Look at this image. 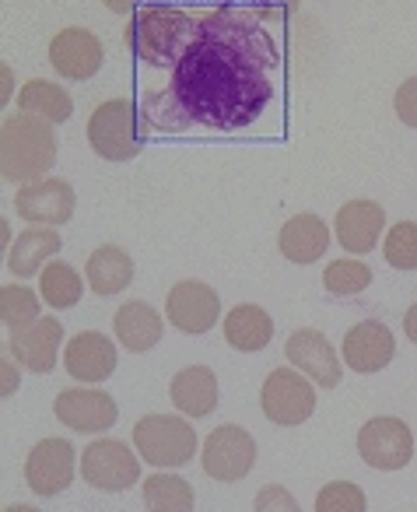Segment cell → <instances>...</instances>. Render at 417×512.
Wrapping results in <instances>:
<instances>
[{
    "label": "cell",
    "instance_id": "74e56055",
    "mask_svg": "<svg viewBox=\"0 0 417 512\" xmlns=\"http://www.w3.org/2000/svg\"><path fill=\"white\" fill-rule=\"evenodd\" d=\"M102 4H106L113 15H130V18H134L144 4H151V0H102Z\"/></svg>",
    "mask_w": 417,
    "mask_h": 512
},
{
    "label": "cell",
    "instance_id": "e0dca14e",
    "mask_svg": "<svg viewBox=\"0 0 417 512\" xmlns=\"http://www.w3.org/2000/svg\"><path fill=\"white\" fill-rule=\"evenodd\" d=\"M340 358H344L347 369L358 372V376H375V372H382L396 358L393 330H389L386 323H379V320L354 323V327L344 334Z\"/></svg>",
    "mask_w": 417,
    "mask_h": 512
},
{
    "label": "cell",
    "instance_id": "d4e9b609",
    "mask_svg": "<svg viewBox=\"0 0 417 512\" xmlns=\"http://www.w3.org/2000/svg\"><path fill=\"white\" fill-rule=\"evenodd\" d=\"M85 281L102 299H113V295L127 292L130 281H134V256L123 246H116V242L92 249V256H88L85 264Z\"/></svg>",
    "mask_w": 417,
    "mask_h": 512
},
{
    "label": "cell",
    "instance_id": "60d3db41",
    "mask_svg": "<svg viewBox=\"0 0 417 512\" xmlns=\"http://www.w3.org/2000/svg\"><path fill=\"white\" fill-rule=\"evenodd\" d=\"M4 512H43V509H36V505H25V502H15V505H8Z\"/></svg>",
    "mask_w": 417,
    "mask_h": 512
},
{
    "label": "cell",
    "instance_id": "9a60e30c",
    "mask_svg": "<svg viewBox=\"0 0 417 512\" xmlns=\"http://www.w3.org/2000/svg\"><path fill=\"white\" fill-rule=\"evenodd\" d=\"M116 362H120V348L113 337L99 334V330H81L64 348V369L78 386L106 383L116 372Z\"/></svg>",
    "mask_w": 417,
    "mask_h": 512
},
{
    "label": "cell",
    "instance_id": "2e32d148",
    "mask_svg": "<svg viewBox=\"0 0 417 512\" xmlns=\"http://www.w3.org/2000/svg\"><path fill=\"white\" fill-rule=\"evenodd\" d=\"M50 64L64 81H92L106 64V50H102V39L92 29L71 25V29L53 36Z\"/></svg>",
    "mask_w": 417,
    "mask_h": 512
},
{
    "label": "cell",
    "instance_id": "836d02e7",
    "mask_svg": "<svg viewBox=\"0 0 417 512\" xmlns=\"http://www.w3.org/2000/svg\"><path fill=\"white\" fill-rule=\"evenodd\" d=\"M253 512H302V505L284 484H267V488L256 491Z\"/></svg>",
    "mask_w": 417,
    "mask_h": 512
},
{
    "label": "cell",
    "instance_id": "f546056e",
    "mask_svg": "<svg viewBox=\"0 0 417 512\" xmlns=\"http://www.w3.org/2000/svg\"><path fill=\"white\" fill-rule=\"evenodd\" d=\"M39 299H43V295L32 292L25 281H8V285L0 288V320H4V330H8V334H18V330L43 320Z\"/></svg>",
    "mask_w": 417,
    "mask_h": 512
},
{
    "label": "cell",
    "instance_id": "4dcf8cb0",
    "mask_svg": "<svg viewBox=\"0 0 417 512\" xmlns=\"http://www.w3.org/2000/svg\"><path fill=\"white\" fill-rule=\"evenodd\" d=\"M372 267L358 256H340V260H330L323 271V288L337 299H354L361 295L368 285H372Z\"/></svg>",
    "mask_w": 417,
    "mask_h": 512
},
{
    "label": "cell",
    "instance_id": "d6986e66",
    "mask_svg": "<svg viewBox=\"0 0 417 512\" xmlns=\"http://www.w3.org/2000/svg\"><path fill=\"white\" fill-rule=\"evenodd\" d=\"M333 235H337L340 249H347L351 256L372 253L386 235V211H382V204L365 197L347 200L333 218Z\"/></svg>",
    "mask_w": 417,
    "mask_h": 512
},
{
    "label": "cell",
    "instance_id": "603a6c76",
    "mask_svg": "<svg viewBox=\"0 0 417 512\" xmlns=\"http://www.w3.org/2000/svg\"><path fill=\"white\" fill-rule=\"evenodd\" d=\"M64 249L57 228H36L29 225L15 242L8 246V274L11 278H36L46 267L57 260V253Z\"/></svg>",
    "mask_w": 417,
    "mask_h": 512
},
{
    "label": "cell",
    "instance_id": "5b68a950",
    "mask_svg": "<svg viewBox=\"0 0 417 512\" xmlns=\"http://www.w3.org/2000/svg\"><path fill=\"white\" fill-rule=\"evenodd\" d=\"M85 137L92 151L106 162H130L141 155L144 137H141V113L134 102L127 99H109L88 116Z\"/></svg>",
    "mask_w": 417,
    "mask_h": 512
},
{
    "label": "cell",
    "instance_id": "7a4b0ae2",
    "mask_svg": "<svg viewBox=\"0 0 417 512\" xmlns=\"http://www.w3.org/2000/svg\"><path fill=\"white\" fill-rule=\"evenodd\" d=\"M57 165V134L53 123L29 113H15L0 127V172L15 186H29L50 176Z\"/></svg>",
    "mask_w": 417,
    "mask_h": 512
},
{
    "label": "cell",
    "instance_id": "8992f818",
    "mask_svg": "<svg viewBox=\"0 0 417 512\" xmlns=\"http://www.w3.org/2000/svg\"><path fill=\"white\" fill-rule=\"evenodd\" d=\"M260 407L263 418L274 421L281 428H298L316 414V383L305 379L298 369L281 365L263 379L260 390Z\"/></svg>",
    "mask_w": 417,
    "mask_h": 512
},
{
    "label": "cell",
    "instance_id": "8d00e7d4",
    "mask_svg": "<svg viewBox=\"0 0 417 512\" xmlns=\"http://www.w3.org/2000/svg\"><path fill=\"white\" fill-rule=\"evenodd\" d=\"M249 8L260 11V15H288L298 8V0H249Z\"/></svg>",
    "mask_w": 417,
    "mask_h": 512
},
{
    "label": "cell",
    "instance_id": "ffe728a7",
    "mask_svg": "<svg viewBox=\"0 0 417 512\" xmlns=\"http://www.w3.org/2000/svg\"><path fill=\"white\" fill-rule=\"evenodd\" d=\"M330 239H333L330 221H323L316 211H302V214H291L281 225V232H277V249H281V256L291 260V264L309 267L330 249Z\"/></svg>",
    "mask_w": 417,
    "mask_h": 512
},
{
    "label": "cell",
    "instance_id": "d6a6232c",
    "mask_svg": "<svg viewBox=\"0 0 417 512\" xmlns=\"http://www.w3.org/2000/svg\"><path fill=\"white\" fill-rule=\"evenodd\" d=\"M368 498L354 481H330L319 488L316 512H365Z\"/></svg>",
    "mask_w": 417,
    "mask_h": 512
},
{
    "label": "cell",
    "instance_id": "ba28073f",
    "mask_svg": "<svg viewBox=\"0 0 417 512\" xmlns=\"http://www.w3.org/2000/svg\"><path fill=\"white\" fill-rule=\"evenodd\" d=\"M414 432L403 418L393 414H379V418H368L358 432V456L372 470H403L414 460Z\"/></svg>",
    "mask_w": 417,
    "mask_h": 512
},
{
    "label": "cell",
    "instance_id": "f1b7e54d",
    "mask_svg": "<svg viewBox=\"0 0 417 512\" xmlns=\"http://www.w3.org/2000/svg\"><path fill=\"white\" fill-rule=\"evenodd\" d=\"M85 274L74 271L67 260H53L50 267H46L43 274H39V295H43V302L50 309H74L81 302V295H85Z\"/></svg>",
    "mask_w": 417,
    "mask_h": 512
},
{
    "label": "cell",
    "instance_id": "f35d334b",
    "mask_svg": "<svg viewBox=\"0 0 417 512\" xmlns=\"http://www.w3.org/2000/svg\"><path fill=\"white\" fill-rule=\"evenodd\" d=\"M0 78H4V85H0V102L11 106V92H15V71H11V64L0 67Z\"/></svg>",
    "mask_w": 417,
    "mask_h": 512
},
{
    "label": "cell",
    "instance_id": "7c38bea8",
    "mask_svg": "<svg viewBox=\"0 0 417 512\" xmlns=\"http://www.w3.org/2000/svg\"><path fill=\"white\" fill-rule=\"evenodd\" d=\"M165 320L186 337H200L214 327L221 316V295L214 292L207 281L183 278L179 285L169 288V299H165Z\"/></svg>",
    "mask_w": 417,
    "mask_h": 512
},
{
    "label": "cell",
    "instance_id": "30bf717a",
    "mask_svg": "<svg viewBox=\"0 0 417 512\" xmlns=\"http://www.w3.org/2000/svg\"><path fill=\"white\" fill-rule=\"evenodd\" d=\"M200 467L211 481H242L256 467V439L242 425H218L200 446Z\"/></svg>",
    "mask_w": 417,
    "mask_h": 512
},
{
    "label": "cell",
    "instance_id": "44dd1931",
    "mask_svg": "<svg viewBox=\"0 0 417 512\" xmlns=\"http://www.w3.org/2000/svg\"><path fill=\"white\" fill-rule=\"evenodd\" d=\"M113 334L116 344L130 355H144L151 351L165 334V316L155 306H148L144 299H130L116 309L113 316Z\"/></svg>",
    "mask_w": 417,
    "mask_h": 512
},
{
    "label": "cell",
    "instance_id": "4316f807",
    "mask_svg": "<svg viewBox=\"0 0 417 512\" xmlns=\"http://www.w3.org/2000/svg\"><path fill=\"white\" fill-rule=\"evenodd\" d=\"M141 127L155 130V134H183L193 127V116L183 109L179 95L172 88H158V92L141 95Z\"/></svg>",
    "mask_w": 417,
    "mask_h": 512
},
{
    "label": "cell",
    "instance_id": "4fadbf2b",
    "mask_svg": "<svg viewBox=\"0 0 417 512\" xmlns=\"http://www.w3.org/2000/svg\"><path fill=\"white\" fill-rule=\"evenodd\" d=\"M74 207H78V193L67 179L46 176L39 183L18 186L15 193V211L22 221L36 228H60L74 218Z\"/></svg>",
    "mask_w": 417,
    "mask_h": 512
},
{
    "label": "cell",
    "instance_id": "5bb4252c",
    "mask_svg": "<svg viewBox=\"0 0 417 512\" xmlns=\"http://www.w3.org/2000/svg\"><path fill=\"white\" fill-rule=\"evenodd\" d=\"M284 358L291 362V369H298L305 379L319 386V390H333L344 379V358L337 355L326 334L312 327H302L284 341Z\"/></svg>",
    "mask_w": 417,
    "mask_h": 512
},
{
    "label": "cell",
    "instance_id": "6da1fadb",
    "mask_svg": "<svg viewBox=\"0 0 417 512\" xmlns=\"http://www.w3.org/2000/svg\"><path fill=\"white\" fill-rule=\"evenodd\" d=\"M277 43L253 11L235 4L207 11L172 67V92L193 123L211 130H242L274 102Z\"/></svg>",
    "mask_w": 417,
    "mask_h": 512
},
{
    "label": "cell",
    "instance_id": "cb8c5ba5",
    "mask_svg": "<svg viewBox=\"0 0 417 512\" xmlns=\"http://www.w3.org/2000/svg\"><path fill=\"white\" fill-rule=\"evenodd\" d=\"M221 334H225L228 348L253 355V351H263L274 341V316L263 306H256V302H242V306H232L225 313Z\"/></svg>",
    "mask_w": 417,
    "mask_h": 512
},
{
    "label": "cell",
    "instance_id": "52a82bcc",
    "mask_svg": "<svg viewBox=\"0 0 417 512\" xmlns=\"http://www.w3.org/2000/svg\"><path fill=\"white\" fill-rule=\"evenodd\" d=\"M141 456L120 439H92L81 453V477L95 491H127L141 481Z\"/></svg>",
    "mask_w": 417,
    "mask_h": 512
},
{
    "label": "cell",
    "instance_id": "8fae6325",
    "mask_svg": "<svg viewBox=\"0 0 417 512\" xmlns=\"http://www.w3.org/2000/svg\"><path fill=\"white\" fill-rule=\"evenodd\" d=\"M53 414L67 432L78 435H102L116 425L120 418V407L99 386H71V390H60L53 400Z\"/></svg>",
    "mask_w": 417,
    "mask_h": 512
},
{
    "label": "cell",
    "instance_id": "e575fe53",
    "mask_svg": "<svg viewBox=\"0 0 417 512\" xmlns=\"http://www.w3.org/2000/svg\"><path fill=\"white\" fill-rule=\"evenodd\" d=\"M393 113H396V120H400L403 127L417 130V74H414V78H407L400 88H396V95H393Z\"/></svg>",
    "mask_w": 417,
    "mask_h": 512
},
{
    "label": "cell",
    "instance_id": "83f0119b",
    "mask_svg": "<svg viewBox=\"0 0 417 512\" xmlns=\"http://www.w3.org/2000/svg\"><path fill=\"white\" fill-rule=\"evenodd\" d=\"M144 495V509L148 512H193L197 505V495H193V484L179 474H169V470H158L148 481L141 484Z\"/></svg>",
    "mask_w": 417,
    "mask_h": 512
},
{
    "label": "cell",
    "instance_id": "d590c367",
    "mask_svg": "<svg viewBox=\"0 0 417 512\" xmlns=\"http://www.w3.org/2000/svg\"><path fill=\"white\" fill-rule=\"evenodd\" d=\"M18 386H22V365L11 355H4V362H0V397L11 400L18 393Z\"/></svg>",
    "mask_w": 417,
    "mask_h": 512
},
{
    "label": "cell",
    "instance_id": "484cf974",
    "mask_svg": "<svg viewBox=\"0 0 417 512\" xmlns=\"http://www.w3.org/2000/svg\"><path fill=\"white\" fill-rule=\"evenodd\" d=\"M18 113L39 116V120L57 127V123H67L74 116V99L67 95L64 85H57V81L32 78L18 88Z\"/></svg>",
    "mask_w": 417,
    "mask_h": 512
},
{
    "label": "cell",
    "instance_id": "9c48e42d",
    "mask_svg": "<svg viewBox=\"0 0 417 512\" xmlns=\"http://www.w3.org/2000/svg\"><path fill=\"white\" fill-rule=\"evenodd\" d=\"M78 470H81L78 449L71 446V439H60V435L39 439L29 449V456H25V484L39 498H53L60 491H67Z\"/></svg>",
    "mask_w": 417,
    "mask_h": 512
},
{
    "label": "cell",
    "instance_id": "ab89813d",
    "mask_svg": "<svg viewBox=\"0 0 417 512\" xmlns=\"http://www.w3.org/2000/svg\"><path fill=\"white\" fill-rule=\"evenodd\" d=\"M403 334H407L410 344H417V302L403 313Z\"/></svg>",
    "mask_w": 417,
    "mask_h": 512
},
{
    "label": "cell",
    "instance_id": "7402d4cb",
    "mask_svg": "<svg viewBox=\"0 0 417 512\" xmlns=\"http://www.w3.org/2000/svg\"><path fill=\"white\" fill-rule=\"evenodd\" d=\"M169 397L183 418H207V414H214L221 397L218 376H214L211 365H186L172 376Z\"/></svg>",
    "mask_w": 417,
    "mask_h": 512
},
{
    "label": "cell",
    "instance_id": "1f68e13d",
    "mask_svg": "<svg viewBox=\"0 0 417 512\" xmlns=\"http://www.w3.org/2000/svg\"><path fill=\"white\" fill-rule=\"evenodd\" d=\"M382 256L393 271H417V221H396L382 235Z\"/></svg>",
    "mask_w": 417,
    "mask_h": 512
},
{
    "label": "cell",
    "instance_id": "ac0fdd59",
    "mask_svg": "<svg viewBox=\"0 0 417 512\" xmlns=\"http://www.w3.org/2000/svg\"><path fill=\"white\" fill-rule=\"evenodd\" d=\"M8 355L15 358L22 369L36 372V376H46L53 372L60 362H64V327H60L57 316H43L32 327L11 334Z\"/></svg>",
    "mask_w": 417,
    "mask_h": 512
},
{
    "label": "cell",
    "instance_id": "3957f363",
    "mask_svg": "<svg viewBox=\"0 0 417 512\" xmlns=\"http://www.w3.org/2000/svg\"><path fill=\"white\" fill-rule=\"evenodd\" d=\"M193 22L186 11H179L176 4H144L127 25V46L137 60L151 67H162V71H172L179 64V57L186 53L193 39Z\"/></svg>",
    "mask_w": 417,
    "mask_h": 512
},
{
    "label": "cell",
    "instance_id": "277c9868",
    "mask_svg": "<svg viewBox=\"0 0 417 512\" xmlns=\"http://www.w3.org/2000/svg\"><path fill=\"white\" fill-rule=\"evenodd\" d=\"M134 449L155 470H176L197 456V428L183 414H144L134 425Z\"/></svg>",
    "mask_w": 417,
    "mask_h": 512
}]
</instances>
